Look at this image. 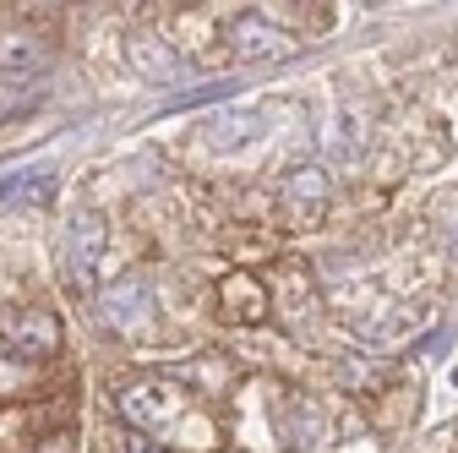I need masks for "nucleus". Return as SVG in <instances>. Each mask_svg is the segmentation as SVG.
<instances>
[{
  "label": "nucleus",
  "instance_id": "nucleus-1",
  "mask_svg": "<svg viewBox=\"0 0 458 453\" xmlns=\"http://www.w3.org/2000/svg\"><path fill=\"white\" fill-rule=\"evenodd\" d=\"M61 355V322L44 306H17L0 312V361L12 366H49Z\"/></svg>",
  "mask_w": 458,
  "mask_h": 453
},
{
  "label": "nucleus",
  "instance_id": "nucleus-2",
  "mask_svg": "<svg viewBox=\"0 0 458 453\" xmlns=\"http://www.w3.org/2000/svg\"><path fill=\"white\" fill-rule=\"evenodd\" d=\"M93 306H98V328L104 333L131 338V333H142L158 317V290H153L148 273H121V278H109V285L93 295Z\"/></svg>",
  "mask_w": 458,
  "mask_h": 453
},
{
  "label": "nucleus",
  "instance_id": "nucleus-3",
  "mask_svg": "<svg viewBox=\"0 0 458 453\" xmlns=\"http://www.w3.org/2000/svg\"><path fill=\"white\" fill-rule=\"evenodd\" d=\"M224 38H229V49H235L246 66H273V61H290V55H295V33L284 28V22H267L262 12L229 17Z\"/></svg>",
  "mask_w": 458,
  "mask_h": 453
},
{
  "label": "nucleus",
  "instance_id": "nucleus-4",
  "mask_svg": "<svg viewBox=\"0 0 458 453\" xmlns=\"http://www.w3.org/2000/svg\"><path fill=\"white\" fill-rule=\"evenodd\" d=\"M284 218L295 224V230H317L333 208V175L322 164H295L290 175H284Z\"/></svg>",
  "mask_w": 458,
  "mask_h": 453
},
{
  "label": "nucleus",
  "instance_id": "nucleus-5",
  "mask_svg": "<svg viewBox=\"0 0 458 453\" xmlns=\"http://www.w3.org/2000/svg\"><path fill=\"white\" fill-rule=\"evenodd\" d=\"M104 246H109L104 218H98L93 208L72 213V224H66V241H61V257H66V278H72V285H93Z\"/></svg>",
  "mask_w": 458,
  "mask_h": 453
},
{
  "label": "nucleus",
  "instance_id": "nucleus-6",
  "mask_svg": "<svg viewBox=\"0 0 458 453\" xmlns=\"http://www.w3.org/2000/svg\"><path fill=\"white\" fill-rule=\"evenodd\" d=\"M114 405H121V415L137 432H153V426H169L181 415V388L175 382H131L114 393Z\"/></svg>",
  "mask_w": 458,
  "mask_h": 453
},
{
  "label": "nucleus",
  "instance_id": "nucleus-7",
  "mask_svg": "<svg viewBox=\"0 0 458 453\" xmlns=\"http://www.w3.org/2000/svg\"><path fill=\"white\" fill-rule=\"evenodd\" d=\"M44 66H49V44L33 28H22V22L0 28V77H33Z\"/></svg>",
  "mask_w": 458,
  "mask_h": 453
},
{
  "label": "nucleus",
  "instance_id": "nucleus-8",
  "mask_svg": "<svg viewBox=\"0 0 458 453\" xmlns=\"http://www.w3.org/2000/svg\"><path fill=\"white\" fill-rule=\"evenodd\" d=\"M131 66H137L148 82H186V77H191V66L175 55V44L158 38V33H137V38H131Z\"/></svg>",
  "mask_w": 458,
  "mask_h": 453
},
{
  "label": "nucleus",
  "instance_id": "nucleus-9",
  "mask_svg": "<svg viewBox=\"0 0 458 453\" xmlns=\"http://www.w3.org/2000/svg\"><path fill=\"white\" fill-rule=\"evenodd\" d=\"M333 426L327 405L311 399V393H295V399H284V437H290V448H311L322 442V432Z\"/></svg>",
  "mask_w": 458,
  "mask_h": 453
},
{
  "label": "nucleus",
  "instance_id": "nucleus-10",
  "mask_svg": "<svg viewBox=\"0 0 458 453\" xmlns=\"http://www.w3.org/2000/svg\"><path fill=\"white\" fill-rule=\"evenodd\" d=\"M224 306H229V312H241L235 322H257V317H267V290L257 285L251 273H246V278L235 273V278H224Z\"/></svg>",
  "mask_w": 458,
  "mask_h": 453
},
{
  "label": "nucleus",
  "instance_id": "nucleus-11",
  "mask_svg": "<svg viewBox=\"0 0 458 453\" xmlns=\"http://www.w3.org/2000/svg\"><path fill=\"white\" fill-rule=\"evenodd\" d=\"M251 132H262V109H229V115H218V126H213V142L218 148H235Z\"/></svg>",
  "mask_w": 458,
  "mask_h": 453
},
{
  "label": "nucleus",
  "instance_id": "nucleus-12",
  "mask_svg": "<svg viewBox=\"0 0 458 453\" xmlns=\"http://www.w3.org/2000/svg\"><path fill=\"white\" fill-rule=\"evenodd\" d=\"M49 186H55L49 169H33V175H6V181H0V208H6V202H22V197L44 202V197H49Z\"/></svg>",
  "mask_w": 458,
  "mask_h": 453
}]
</instances>
